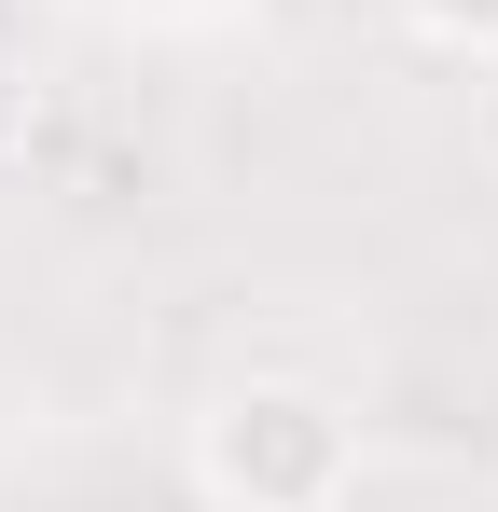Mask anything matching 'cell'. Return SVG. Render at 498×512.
<instances>
[{
    "label": "cell",
    "mask_w": 498,
    "mask_h": 512,
    "mask_svg": "<svg viewBox=\"0 0 498 512\" xmlns=\"http://www.w3.org/2000/svg\"><path fill=\"white\" fill-rule=\"evenodd\" d=\"M14 139H28V70L0 56V153H14Z\"/></svg>",
    "instance_id": "cell-3"
},
{
    "label": "cell",
    "mask_w": 498,
    "mask_h": 512,
    "mask_svg": "<svg viewBox=\"0 0 498 512\" xmlns=\"http://www.w3.org/2000/svg\"><path fill=\"white\" fill-rule=\"evenodd\" d=\"M429 42H457V56H498V0H402Z\"/></svg>",
    "instance_id": "cell-2"
},
{
    "label": "cell",
    "mask_w": 498,
    "mask_h": 512,
    "mask_svg": "<svg viewBox=\"0 0 498 512\" xmlns=\"http://www.w3.org/2000/svg\"><path fill=\"white\" fill-rule=\"evenodd\" d=\"M360 485V429L346 402L291 388V374H249L194 416V499L208 512H346Z\"/></svg>",
    "instance_id": "cell-1"
}]
</instances>
